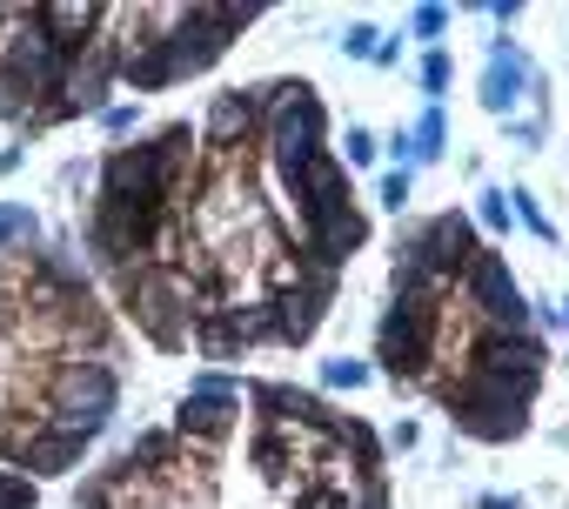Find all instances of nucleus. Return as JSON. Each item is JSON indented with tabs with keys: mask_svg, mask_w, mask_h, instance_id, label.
<instances>
[{
	"mask_svg": "<svg viewBox=\"0 0 569 509\" xmlns=\"http://www.w3.org/2000/svg\"><path fill=\"white\" fill-rule=\"evenodd\" d=\"M416 81H422L429 108H442V94H449V81H456V61H449V48H429V54H422V68H416Z\"/></svg>",
	"mask_w": 569,
	"mask_h": 509,
	"instance_id": "15",
	"label": "nucleus"
},
{
	"mask_svg": "<svg viewBox=\"0 0 569 509\" xmlns=\"http://www.w3.org/2000/svg\"><path fill=\"white\" fill-rule=\"evenodd\" d=\"M376 41H382V34H376L369 21H349V34H342V54H349V61H376Z\"/></svg>",
	"mask_w": 569,
	"mask_h": 509,
	"instance_id": "23",
	"label": "nucleus"
},
{
	"mask_svg": "<svg viewBox=\"0 0 569 509\" xmlns=\"http://www.w3.org/2000/svg\"><path fill=\"white\" fill-rule=\"evenodd\" d=\"M476 509H529V502H522V496L509 489V496H476Z\"/></svg>",
	"mask_w": 569,
	"mask_h": 509,
	"instance_id": "28",
	"label": "nucleus"
},
{
	"mask_svg": "<svg viewBox=\"0 0 569 509\" xmlns=\"http://www.w3.org/2000/svg\"><path fill=\"white\" fill-rule=\"evenodd\" d=\"M376 382V369L362 362V356H329L322 362V396H356V389H369Z\"/></svg>",
	"mask_w": 569,
	"mask_h": 509,
	"instance_id": "13",
	"label": "nucleus"
},
{
	"mask_svg": "<svg viewBox=\"0 0 569 509\" xmlns=\"http://www.w3.org/2000/svg\"><path fill=\"white\" fill-rule=\"evenodd\" d=\"M376 154H382V141H376L369 128H356V121H349V134H342V148H336V161H342V168L356 174V168H369Z\"/></svg>",
	"mask_w": 569,
	"mask_h": 509,
	"instance_id": "17",
	"label": "nucleus"
},
{
	"mask_svg": "<svg viewBox=\"0 0 569 509\" xmlns=\"http://www.w3.org/2000/svg\"><path fill=\"white\" fill-rule=\"evenodd\" d=\"M0 509H34V476L0 469Z\"/></svg>",
	"mask_w": 569,
	"mask_h": 509,
	"instance_id": "21",
	"label": "nucleus"
},
{
	"mask_svg": "<svg viewBox=\"0 0 569 509\" xmlns=\"http://www.w3.org/2000/svg\"><path fill=\"white\" fill-rule=\"evenodd\" d=\"M509 214H516V221H522V228H529L542 248H556V241H562V234H556V221L542 214V201H536L529 188H509Z\"/></svg>",
	"mask_w": 569,
	"mask_h": 509,
	"instance_id": "14",
	"label": "nucleus"
},
{
	"mask_svg": "<svg viewBox=\"0 0 569 509\" xmlns=\"http://www.w3.org/2000/svg\"><path fill=\"white\" fill-rule=\"evenodd\" d=\"M188 396H208V402H241V382H234L228 369H201V376L188 382Z\"/></svg>",
	"mask_w": 569,
	"mask_h": 509,
	"instance_id": "20",
	"label": "nucleus"
},
{
	"mask_svg": "<svg viewBox=\"0 0 569 509\" xmlns=\"http://www.w3.org/2000/svg\"><path fill=\"white\" fill-rule=\"evenodd\" d=\"M416 442H422V429H416V422H396V429L382 436V449H416Z\"/></svg>",
	"mask_w": 569,
	"mask_h": 509,
	"instance_id": "26",
	"label": "nucleus"
},
{
	"mask_svg": "<svg viewBox=\"0 0 569 509\" xmlns=\"http://www.w3.org/2000/svg\"><path fill=\"white\" fill-rule=\"evenodd\" d=\"M476 221H482L489 234H509V221H516V214H509V188H496V181H489V188L476 194Z\"/></svg>",
	"mask_w": 569,
	"mask_h": 509,
	"instance_id": "19",
	"label": "nucleus"
},
{
	"mask_svg": "<svg viewBox=\"0 0 569 509\" xmlns=\"http://www.w3.org/2000/svg\"><path fill=\"white\" fill-rule=\"evenodd\" d=\"M81 456H88V442H81V436H68V429H48V422H41L14 462H21V469H34V476H68V469H81Z\"/></svg>",
	"mask_w": 569,
	"mask_h": 509,
	"instance_id": "10",
	"label": "nucleus"
},
{
	"mask_svg": "<svg viewBox=\"0 0 569 509\" xmlns=\"http://www.w3.org/2000/svg\"><path fill=\"white\" fill-rule=\"evenodd\" d=\"M429 396L449 409V422H456V436H469V442H516V436H529V402H516L509 389H496V382H482V376H449V382H429Z\"/></svg>",
	"mask_w": 569,
	"mask_h": 509,
	"instance_id": "2",
	"label": "nucleus"
},
{
	"mask_svg": "<svg viewBox=\"0 0 569 509\" xmlns=\"http://www.w3.org/2000/svg\"><path fill=\"white\" fill-rule=\"evenodd\" d=\"M376 376H389L396 389H429L436 382V316L389 302L376 322Z\"/></svg>",
	"mask_w": 569,
	"mask_h": 509,
	"instance_id": "5",
	"label": "nucleus"
},
{
	"mask_svg": "<svg viewBox=\"0 0 569 509\" xmlns=\"http://www.w3.org/2000/svg\"><path fill=\"white\" fill-rule=\"evenodd\" d=\"M201 161H234V154H261V108L248 88H228L208 101L201 114Z\"/></svg>",
	"mask_w": 569,
	"mask_h": 509,
	"instance_id": "7",
	"label": "nucleus"
},
{
	"mask_svg": "<svg viewBox=\"0 0 569 509\" xmlns=\"http://www.w3.org/2000/svg\"><path fill=\"white\" fill-rule=\"evenodd\" d=\"M349 509H396V496H389V476H369V482H356V489H349Z\"/></svg>",
	"mask_w": 569,
	"mask_h": 509,
	"instance_id": "22",
	"label": "nucleus"
},
{
	"mask_svg": "<svg viewBox=\"0 0 569 509\" xmlns=\"http://www.w3.org/2000/svg\"><path fill=\"white\" fill-rule=\"evenodd\" d=\"M542 309H549V322H556V329L569 336V296H562V302H542Z\"/></svg>",
	"mask_w": 569,
	"mask_h": 509,
	"instance_id": "29",
	"label": "nucleus"
},
{
	"mask_svg": "<svg viewBox=\"0 0 569 509\" xmlns=\"http://www.w3.org/2000/svg\"><path fill=\"white\" fill-rule=\"evenodd\" d=\"M456 309L469 322H482V329H536V302L516 289V276H509V262L496 248L469 255V269L456 276Z\"/></svg>",
	"mask_w": 569,
	"mask_h": 509,
	"instance_id": "4",
	"label": "nucleus"
},
{
	"mask_svg": "<svg viewBox=\"0 0 569 509\" xmlns=\"http://www.w3.org/2000/svg\"><path fill=\"white\" fill-rule=\"evenodd\" d=\"M402 134H409V174L429 168V161H442V148H449V121H442V108H422Z\"/></svg>",
	"mask_w": 569,
	"mask_h": 509,
	"instance_id": "11",
	"label": "nucleus"
},
{
	"mask_svg": "<svg viewBox=\"0 0 569 509\" xmlns=\"http://www.w3.org/2000/svg\"><path fill=\"white\" fill-rule=\"evenodd\" d=\"M134 121H141V108H134V101H108V108H101V128H108L114 141H128V134H134Z\"/></svg>",
	"mask_w": 569,
	"mask_h": 509,
	"instance_id": "24",
	"label": "nucleus"
},
{
	"mask_svg": "<svg viewBox=\"0 0 569 509\" xmlns=\"http://www.w3.org/2000/svg\"><path fill=\"white\" fill-rule=\"evenodd\" d=\"M41 241V221L28 201H0V255H28Z\"/></svg>",
	"mask_w": 569,
	"mask_h": 509,
	"instance_id": "12",
	"label": "nucleus"
},
{
	"mask_svg": "<svg viewBox=\"0 0 569 509\" xmlns=\"http://www.w3.org/2000/svg\"><path fill=\"white\" fill-rule=\"evenodd\" d=\"M476 248H482V241H476V221H469L462 208L422 214V221H409L402 241H396L402 262H422V269H436V276H449V282L469 269V255H476Z\"/></svg>",
	"mask_w": 569,
	"mask_h": 509,
	"instance_id": "6",
	"label": "nucleus"
},
{
	"mask_svg": "<svg viewBox=\"0 0 569 509\" xmlns=\"http://www.w3.org/2000/svg\"><path fill=\"white\" fill-rule=\"evenodd\" d=\"M462 369L482 376V382H496V389H509L516 402L536 409V389H542V376H549V342H542L536 329H476ZM462 369H456V376H462Z\"/></svg>",
	"mask_w": 569,
	"mask_h": 509,
	"instance_id": "3",
	"label": "nucleus"
},
{
	"mask_svg": "<svg viewBox=\"0 0 569 509\" xmlns=\"http://www.w3.org/2000/svg\"><path fill=\"white\" fill-rule=\"evenodd\" d=\"M529 81H536V61L502 34V41H489V61H482V81H476V101H482V114H496V121H509L522 101H529Z\"/></svg>",
	"mask_w": 569,
	"mask_h": 509,
	"instance_id": "9",
	"label": "nucleus"
},
{
	"mask_svg": "<svg viewBox=\"0 0 569 509\" xmlns=\"http://www.w3.org/2000/svg\"><path fill=\"white\" fill-rule=\"evenodd\" d=\"M336 289H342V276L309 269L289 296H274V302H268V309H274V349H302V342H316L322 322H329V309H336Z\"/></svg>",
	"mask_w": 569,
	"mask_h": 509,
	"instance_id": "8",
	"label": "nucleus"
},
{
	"mask_svg": "<svg viewBox=\"0 0 569 509\" xmlns=\"http://www.w3.org/2000/svg\"><path fill=\"white\" fill-rule=\"evenodd\" d=\"M409 34H416L422 48H442V34H449V8H442V0H422V8L409 14Z\"/></svg>",
	"mask_w": 569,
	"mask_h": 509,
	"instance_id": "16",
	"label": "nucleus"
},
{
	"mask_svg": "<svg viewBox=\"0 0 569 509\" xmlns=\"http://www.w3.org/2000/svg\"><path fill=\"white\" fill-rule=\"evenodd\" d=\"M476 14H489L496 28H516L522 21V0H489V8H476Z\"/></svg>",
	"mask_w": 569,
	"mask_h": 509,
	"instance_id": "25",
	"label": "nucleus"
},
{
	"mask_svg": "<svg viewBox=\"0 0 569 509\" xmlns=\"http://www.w3.org/2000/svg\"><path fill=\"white\" fill-rule=\"evenodd\" d=\"M376 201H382L389 214H409V201H416V174H409V168H389V174L376 181Z\"/></svg>",
	"mask_w": 569,
	"mask_h": 509,
	"instance_id": "18",
	"label": "nucleus"
},
{
	"mask_svg": "<svg viewBox=\"0 0 569 509\" xmlns=\"http://www.w3.org/2000/svg\"><path fill=\"white\" fill-rule=\"evenodd\" d=\"M396 61H402V34H382L376 41V68H396Z\"/></svg>",
	"mask_w": 569,
	"mask_h": 509,
	"instance_id": "27",
	"label": "nucleus"
},
{
	"mask_svg": "<svg viewBox=\"0 0 569 509\" xmlns=\"http://www.w3.org/2000/svg\"><path fill=\"white\" fill-rule=\"evenodd\" d=\"M121 409V376L108 356H54L41 376V416L48 429H68L81 442H94Z\"/></svg>",
	"mask_w": 569,
	"mask_h": 509,
	"instance_id": "1",
	"label": "nucleus"
}]
</instances>
